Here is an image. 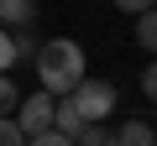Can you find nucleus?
<instances>
[{"label":"nucleus","instance_id":"obj_1","mask_svg":"<svg viewBox=\"0 0 157 146\" xmlns=\"http://www.w3.org/2000/svg\"><path fill=\"white\" fill-rule=\"evenodd\" d=\"M32 63H37V78H42V89H47V94H68V89L89 73V57H84V47H78L73 37L37 42Z\"/></svg>","mask_w":157,"mask_h":146},{"label":"nucleus","instance_id":"obj_2","mask_svg":"<svg viewBox=\"0 0 157 146\" xmlns=\"http://www.w3.org/2000/svg\"><path fill=\"white\" fill-rule=\"evenodd\" d=\"M68 99H73V110H78V120H84V125H105V120L115 115V104H121L115 84H110V78H89V73L68 89Z\"/></svg>","mask_w":157,"mask_h":146},{"label":"nucleus","instance_id":"obj_3","mask_svg":"<svg viewBox=\"0 0 157 146\" xmlns=\"http://www.w3.org/2000/svg\"><path fill=\"white\" fill-rule=\"evenodd\" d=\"M52 104H58V94H47V89H37V94H26V99H16V125H21V136H37V130H52Z\"/></svg>","mask_w":157,"mask_h":146},{"label":"nucleus","instance_id":"obj_4","mask_svg":"<svg viewBox=\"0 0 157 146\" xmlns=\"http://www.w3.org/2000/svg\"><path fill=\"white\" fill-rule=\"evenodd\" d=\"M37 0H0V26H32Z\"/></svg>","mask_w":157,"mask_h":146},{"label":"nucleus","instance_id":"obj_5","mask_svg":"<svg viewBox=\"0 0 157 146\" xmlns=\"http://www.w3.org/2000/svg\"><path fill=\"white\" fill-rule=\"evenodd\" d=\"M157 141V130L147 125V120H126L121 130H115V146H152Z\"/></svg>","mask_w":157,"mask_h":146},{"label":"nucleus","instance_id":"obj_6","mask_svg":"<svg viewBox=\"0 0 157 146\" xmlns=\"http://www.w3.org/2000/svg\"><path fill=\"white\" fill-rule=\"evenodd\" d=\"M136 47H141L147 57H157V5L136 16Z\"/></svg>","mask_w":157,"mask_h":146},{"label":"nucleus","instance_id":"obj_7","mask_svg":"<svg viewBox=\"0 0 157 146\" xmlns=\"http://www.w3.org/2000/svg\"><path fill=\"white\" fill-rule=\"evenodd\" d=\"M0 146H26V136H21V125L11 115H0Z\"/></svg>","mask_w":157,"mask_h":146},{"label":"nucleus","instance_id":"obj_8","mask_svg":"<svg viewBox=\"0 0 157 146\" xmlns=\"http://www.w3.org/2000/svg\"><path fill=\"white\" fill-rule=\"evenodd\" d=\"M26 146H73V136H63V130H37V136H26Z\"/></svg>","mask_w":157,"mask_h":146},{"label":"nucleus","instance_id":"obj_9","mask_svg":"<svg viewBox=\"0 0 157 146\" xmlns=\"http://www.w3.org/2000/svg\"><path fill=\"white\" fill-rule=\"evenodd\" d=\"M16 99H21V94H16V84H11V73H0V115H11Z\"/></svg>","mask_w":157,"mask_h":146},{"label":"nucleus","instance_id":"obj_10","mask_svg":"<svg viewBox=\"0 0 157 146\" xmlns=\"http://www.w3.org/2000/svg\"><path fill=\"white\" fill-rule=\"evenodd\" d=\"M16 68V47H11V26H0V73Z\"/></svg>","mask_w":157,"mask_h":146},{"label":"nucleus","instance_id":"obj_11","mask_svg":"<svg viewBox=\"0 0 157 146\" xmlns=\"http://www.w3.org/2000/svg\"><path fill=\"white\" fill-rule=\"evenodd\" d=\"M141 94L157 104V57H147V68H141Z\"/></svg>","mask_w":157,"mask_h":146},{"label":"nucleus","instance_id":"obj_12","mask_svg":"<svg viewBox=\"0 0 157 146\" xmlns=\"http://www.w3.org/2000/svg\"><path fill=\"white\" fill-rule=\"evenodd\" d=\"M105 136H110V130H105V125H84V130H78V136H73V141H78V146H100V141H105Z\"/></svg>","mask_w":157,"mask_h":146},{"label":"nucleus","instance_id":"obj_13","mask_svg":"<svg viewBox=\"0 0 157 146\" xmlns=\"http://www.w3.org/2000/svg\"><path fill=\"white\" fill-rule=\"evenodd\" d=\"M157 0H115V11H126V16H141V11H152Z\"/></svg>","mask_w":157,"mask_h":146},{"label":"nucleus","instance_id":"obj_14","mask_svg":"<svg viewBox=\"0 0 157 146\" xmlns=\"http://www.w3.org/2000/svg\"><path fill=\"white\" fill-rule=\"evenodd\" d=\"M100 146H115V136H105V141H100Z\"/></svg>","mask_w":157,"mask_h":146},{"label":"nucleus","instance_id":"obj_15","mask_svg":"<svg viewBox=\"0 0 157 146\" xmlns=\"http://www.w3.org/2000/svg\"><path fill=\"white\" fill-rule=\"evenodd\" d=\"M152 146H157V141H152Z\"/></svg>","mask_w":157,"mask_h":146}]
</instances>
